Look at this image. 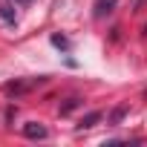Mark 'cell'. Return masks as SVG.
I'll return each mask as SVG.
<instances>
[{"instance_id":"obj_1","label":"cell","mask_w":147,"mask_h":147,"mask_svg":"<svg viewBox=\"0 0 147 147\" xmlns=\"http://www.w3.org/2000/svg\"><path fill=\"white\" fill-rule=\"evenodd\" d=\"M23 136H26V138H46L49 133H46V127H43V124L29 121V124H23Z\"/></svg>"},{"instance_id":"obj_2","label":"cell","mask_w":147,"mask_h":147,"mask_svg":"<svg viewBox=\"0 0 147 147\" xmlns=\"http://www.w3.org/2000/svg\"><path fill=\"white\" fill-rule=\"evenodd\" d=\"M0 18H3L6 23H15V20H18V18H15V9H12L9 0H0Z\"/></svg>"},{"instance_id":"obj_3","label":"cell","mask_w":147,"mask_h":147,"mask_svg":"<svg viewBox=\"0 0 147 147\" xmlns=\"http://www.w3.org/2000/svg\"><path fill=\"white\" fill-rule=\"evenodd\" d=\"M98 121H101V113H90L87 118H81V130H84V127H95Z\"/></svg>"},{"instance_id":"obj_4","label":"cell","mask_w":147,"mask_h":147,"mask_svg":"<svg viewBox=\"0 0 147 147\" xmlns=\"http://www.w3.org/2000/svg\"><path fill=\"white\" fill-rule=\"evenodd\" d=\"M113 6H115V0H101V3H98V6H95V15H98V18H101V15H104V12H110V9H113Z\"/></svg>"},{"instance_id":"obj_5","label":"cell","mask_w":147,"mask_h":147,"mask_svg":"<svg viewBox=\"0 0 147 147\" xmlns=\"http://www.w3.org/2000/svg\"><path fill=\"white\" fill-rule=\"evenodd\" d=\"M75 107H78V98H69V101L63 104V110H61V113H69V110H75Z\"/></svg>"},{"instance_id":"obj_6","label":"cell","mask_w":147,"mask_h":147,"mask_svg":"<svg viewBox=\"0 0 147 147\" xmlns=\"http://www.w3.org/2000/svg\"><path fill=\"white\" fill-rule=\"evenodd\" d=\"M18 3H20V6H29V3H32V0H18Z\"/></svg>"},{"instance_id":"obj_7","label":"cell","mask_w":147,"mask_h":147,"mask_svg":"<svg viewBox=\"0 0 147 147\" xmlns=\"http://www.w3.org/2000/svg\"><path fill=\"white\" fill-rule=\"evenodd\" d=\"M141 3H147V0H136V6H141Z\"/></svg>"}]
</instances>
